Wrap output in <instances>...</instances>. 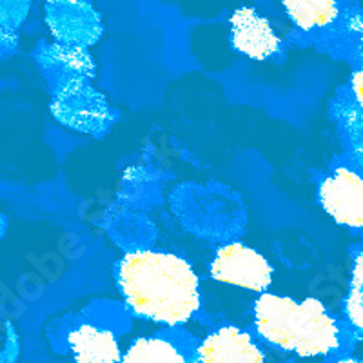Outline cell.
<instances>
[{
  "label": "cell",
  "mask_w": 363,
  "mask_h": 363,
  "mask_svg": "<svg viewBox=\"0 0 363 363\" xmlns=\"http://www.w3.org/2000/svg\"><path fill=\"white\" fill-rule=\"evenodd\" d=\"M115 281L133 316L164 329H184L202 311L199 272L177 252L131 249L116 262Z\"/></svg>",
  "instance_id": "6da1fadb"
},
{
  "label": "cell",
  "mask_w": 363,
  "mask_h": 363,
  "mask_svg": "<svg viewBox=\"0 0 363 363\" xmlns=\"http://www.w3.org/2000/svg\"><path fill=\"white\" fill-rule=\"evenodd\" d=\"M256 338L274 351L298 358H329L345 343V329L318 298L296 300L262 293L252 303Z\"/></svg>",
  "instance_id": "7a4b0ae2"
},
{
  "label": "cell",
  "mask_w": 363,
  "mask_h": 363,
  "mask_svg": "<svg viewBox=\"0 0 363 363\" xmlns=\"http://www.w3.org/2000/svg\"><path fill=\"white\" fill-rule=\"evenodd\" d=\"M211 278L218 284L251 291L267 293L274 281V267L258 249L244 242H227L213 255L209 265Z\"/></svg>",
  "instance_id": "3957f363"
},
{
  "label": "cell",
  "mask_w": 363,
  "mask_h": 363,
  "mask_svg": "<svg viewBox=\"0 0 363 363\" xmlns=\"http://www.w3.org/2000/svg\"><path fill=\"white\" fill-rule=\"evenodd\" d=\"M318 203L329 218L363 231V173L349 164L335 165L318 186Z\"/></svg>",
  "instance_id": "277c9868"
},
{
  "label": "cell",
  "mask_w": 363,
  "mask_h": 363,
  "mask_svg": "<svg viewBox=\"0 0 363 363\" xmlns=\"http://www.w3.org/2000/svg\"><path fill=\"white\" fill-rule=\"evenodd\" d=\"M264 343L244 327L220 325L196 343V363H269Z\"/></svg>",
  "instance_id": "5b68a950"
},
{
  "label": "cell",
  "mask_w": 363,
  "mask_h": 363,
  "mask_svg": "<svg viewBox=\"0 0 363 363\" xmlns=\"http://www.w3.org/2000/svg\"><path fill=\"white\" fill-rule=\"evenodd\" d=\"M229 42L236 53L256 62L271 60L284 50V40L269 18L251 6H242L233 11L229 18Z\"/></svg>",
  "instance_id": "8992f818"
},
{
  "label": "cell",
  "mask_w": 363,
  "mask_h": 363,
  "mask_svg": "<svg viewBox=\"0 0 363 363\" xmlns=\"http://www.w3.org/2000/svg\"><path fill=\"white\" fill-rule=\"evenodd\" d=\"M196 343L186 329H162L133 340L120 363H196Z\"/></svg>",
  "instance_id": "52a82bcc"
},
{
  "label": "cell",
  "mask_w": 363,
  "mask_h": 363,
  "mask_svg": "<svg viewBox=\"0 0 363 363\" xmlns=\"http://www.w3.org/2000/svg\"><path fill=\"white\" fill-rule=\"evenodd\" d=\"M67 349L73 363H120L122 349L111 329L84 322L67 333Z\"/></svg>",
  "instance_id": "ba28073f"
},
{
  "label": "cell",
  "mask_w": 363,
  "mask_h": 363,
  "mask_svg": "<svg viewBox=\"0 0 363 363\" xmlns=\"http://www.w3.org/2000/svg\"><path fill=\"white\" fill-rule=\"evenodd\" d=\"M289 21L300 31H314L330 26L338 18L340 6L336 2H281Z\"/></svg>",
  "instance_id": "9c48e42d"
},
{
  "label": "cell",
  "mask_w": 363,
  "mask_h": 363,
  "mask_svg": "<svg viewBox=\"0 0 363 363\" xmlns=\"http://www.w3.org/2000/svg\"><path fill=\"white\" fill-rule=\"evenodd\" d=\"M343 313L347 325L363 335V249L352 262L349 291L343 300Z\"/></svg>",
  "instance_id": "30bf717a"
},
{
  "label": "cell",
  "mask_w": 363,
  "mask_h": 363,
  "mask_svg": "<svg viewBox=\"0 0 363 363\" xmlns=\"http://www.w3.org/2000/svg\"><path fill=\"white\" fill-rule=\"evenodd\" d=\"M335 363H363L362 359H352V358H342V359H338V362H335Z\"/></svg>",
  "instance_id": "8fae6325"
},
{
  "label": "cell",
  "mask_w": 363,
  "mask_h": 363,
  "mask_svg": "<svg viewBox=\"0 0 363 363\" xmlns=\"http://www.w3.org/2000/svg\"><path fill=\"white\" fill-rule=\"evenodd\" d=\"M356 157H358V158H363V145H358V144H356Z\"/></svg>",
  "instance_id": "7c38bea8"
}]
</instances>
